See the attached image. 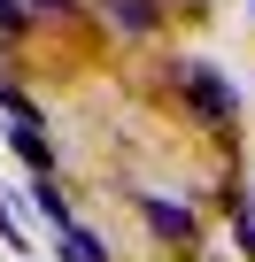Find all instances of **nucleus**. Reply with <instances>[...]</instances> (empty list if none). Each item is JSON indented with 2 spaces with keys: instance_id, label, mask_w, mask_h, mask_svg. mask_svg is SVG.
I'll use <instances>...</instances> for the list:
<instances>
[{
  "instance_id": "7",
  "label": "nucleus",
  "mask_w": 255,
  "mask_h": 262,
  "mask_svg": "<svg viewBox=\"0 0 255 262\" xmlns=\"http://www.w3.org/2000/svg\"><path fill=\"white\" fill-rule=\"evenodd\" d=\"M24 8H47V16H70V0H24Z\"/></svg>"
},
{
  "instance_id": "6",
  "label": "nucleus",
  "mask_w": 255,
  "mask_h": 262,
  "mask_svg": "<svg viewBox=\"0 0 255 262\" xmlns=\"http://www.w3.org/2000/svg\"><path fill=\"white\" fill-rule=\"evenodd\" d=\"M24 31V0H0V39H16Z\"/></svg>"
},
{
  "instance_id": "1",
  "label": "nucleus",
  "mask_w": 255,
  "mask_h": 262,
  "mask_svg": "<svg viewBox=\"0 0 255 262\" xmlns=\"http://www.w3.org/2000/svg\"><path fill=\"white\" fill-rule=\"evenodd\" d=\"M170 77H178V93L193 100V116H201V123H224V116L240 108V93H232L209 62H170Z\"/></svg>"
},
{
  "instance_id": "3",
  "label": "nucleus",
  "mask_w": 255,
  "mask_h": 262,
  "mask_svg": "<svg viewBox=\"0 0 255 262\" xmlns=\"http://www.w3.org/2000/svg\"><path fill=\"white\" fill-rule=\"evenodd\" d=\"M8 139H16V155H24V162H31L39 178L54 170V155H47V131H39V123H8Z\"/></svg>"
},
{
  "instance_id": "2",
  "label": "nucleus",
  "mask_w": 255,
  "mask_h": 262,
  "mask_svg": "<svg viewBox=\"0 0 255 262\" xmlns=\"http://www.w3.org/2000/svg\"><path fill=\"white\" fill-rule=\"evenodd\" d=\"M147 224H155L170 247H193V216H186L178 201H163V193H155V201H147Z\"/></svg>"
},
{
  "instance_id": "5",
  "label": "nucleus",
  "mask_w": 255,
  "mask_h": 262,
  "mask_svg": "<svg viewBox=\"0 0 255 262\" xmlns=\"http://www.w3.org/2000/svg\"><path fill=\"white\" fill-rule=\"evenodd\" d=\"M62 262H108V254L93 247V231H77V224H70V231H62Z\"/></svg>"
},
{
  "instance_id": "4",
  "label": "nucleus",
  "mask_w": 255,
  "mask_h": 262,
  "mask_svg": "<svg viewBox=\"0 0 255 262\" xmlns=\"http://www.w3.org/2000/svg\"><path fill=\"white\" fill-rule=\"evenodd\" d=\"M108 16H116L124 31H147V24H155V0H108Z\"/></svg>"
}]
</instances>
